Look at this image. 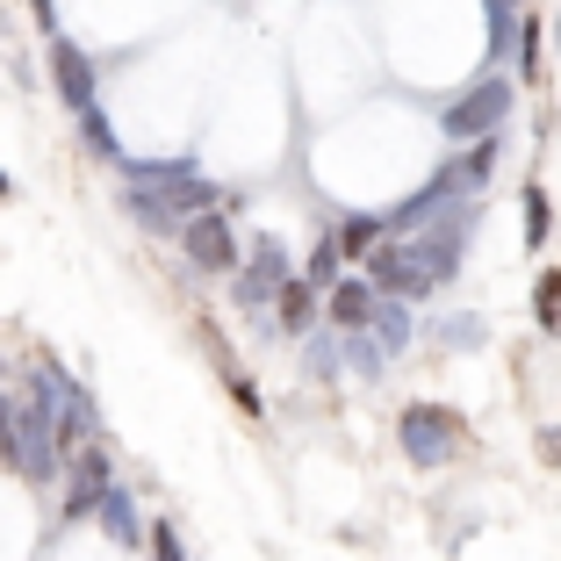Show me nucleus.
<instances>
[{
  "mask_svg": "<svg viewBox=\"0 0 561 561\" xmlns=\"http://www.w3.org/2000/svg\"><path fill=\"white\" fill-rule=\"evenodd\" d=\"M123 209H130L145 231H181L187 216H202V209H245V195H238V187H209L202 173H187V181H137L130 195H123Z\"/></svg>",
  "mask_w": 561,
  "mask_h": 561,
  "instance_id": "obj_1",
  "label": "nucleus"
},
{
  "mask_svg": "<svg viewBox=\"0 0 561 561\" xmlns=\"http://www.w3.org/2000/svg\"><path fill=\"white\" fill-rule=\"evenodd\" d=\"M540 72V22L518 15V80H533Z\"/></svg>",
  "mask_w": 561,
  "mask_h": 561,
  "instance_id": "obj_20",
  "label": "nucleus"
},
{
  "mask_svg": "<svg viewBox=\"0 0 561 561\" xmlns=\"http://www.w3.org/2000/svg\"><path fill=\"white\" fill-rule=\"evenodd\" d=\"M0 202H8V173H0Z\"/></svg>",
  "mask_w": 561,
  "mask_h": 561,
  "instance_id": "obj_27",
  "label": "nucleus"
},
{
  "mask_svg": "<svg viewBox=\"0 0 561 561\" xmlns=\"http://www.w3.org/2000/svg\"><path fill=\"white\" fill-rule=\"evenodd\" d=\"M381 238H389V224H381V216H346V231H339V252H346V260H367Z\"/></svg>",
  "mask_w": 561,
  "mask_h": 561,
  "instance_id": "obj_15",
  "label": "nucleus"
},
{
  "mask_svg": "<svg viewBox=\"0 0 561 561\" xmlns=\"http://www.w3.org/2000/svg\"><path fill=\"white\" fill-rule=\"evenodd\" d=\"M468 439V417L446 411V403H403L397 411V446L411 468H446Z\"/></svg>",
  "mask_w": 561,
  "mask_h": 561,
  "instance_id": "obj_2",
  "label": "nucleus"
},
{
  "mask_svg": "<svg viewBox=\"0 0 561 561\" xmlns=\"http://www.w3.org/2000/svg\"><path fill=\"white\" fill-rule=\"evenodd\" d=\"M181 252L195 274H238V260H245V245H238L231 231V209H202L181 224Z\"/></svg>",
  "mask_w": 561,
  "mask_h": 561,
  "instance_id": "obj_4",
  "label": "nucleus"
},
{
  "mask_svg": "<svg viewBox=\"0 0 561 561\" xmlns=\"http://www.w3.org/2000/svg\"><path fill=\"white\" fill-rule=\"evenodd\" d=\"M339 266H346V252H339V238H324V245L310 252V266H302V280H310V288H331Z\"/></svg>",
  "mask_w": 561,
  "mask_h": 561,
  "instance_id": "obj_18",
  "label": "nucleus"
},
{
  "mask_svg": "<svg viewBox=\"0 0 561 561\" xmlns=\"http://www.w3.org/2000/svg\"><path fill=\"white\" fill-rule=\"evenodd\" d=\"M496 151H504V145H496V130H490V137H468V151H461V159H446L439 173H432V187H439L446 202L476 195V187H482V181L496 173Z\"/></svg>",
  "mask_w": 561,
  "mask_h": 561,
  "instance_id": "obj_8",
  "label": "nucleus"
},
{
  "mask_svg": "<svg viewBox=\"0 0 561 561\" xmlns=\"http://www.w3.org/2000/svg\"><path fill=\"white\" fill-rule=\"evenodd\" d=\"M554 50H561V15H554Z\"/></svg>",
  "mask_w": 561,
  "mask_h": 561,
  "instance_id": "obj_26",
  "label": "nucleus"
},
{
  "mask_svg": "<svg viewBox=\"0 0 561 561\" xmlns=\"http://www.w3.org/2000/svg\"><path fill=\"white\" fill-rule=\"evenodd\" d=\"M360 266H367V280H375V296H425L432 288V274H425V260H417L411 238H381Z\"/></svg>",
  "mask_w": 561,
  "mask_h": 561,
  "instance_id": "obj_6",
  "label": "nucleus"
},
{
  "mask_svg": "<svg viewBox=\"0 0 561 561\" xmlns=\"http://www.w3.org/2000/svg\"><path fill=\"white\" fill-rule=\"evenodd\" d=\"M518 209H526V245L540 252V245H547V231H554V209H547V187H540V181H526V187H518Z\"/></svg>",
  "mask_w": 561,
  "mask_h": 561,
  "instance_id": "obj_14",
  "label": "nucleus"
},
{
  "mask_svg": "<svg viewBox=\"0 0 561 561\" xmlns=\"http://www.w3.org/2000/svg\"><path fill=\"white\" fill-rule=\"evenodd\" d=\"M375 302H381V296H375V280H331V288H324V324L353 339V331H367Z\"/></svg>",
  "mask_w": 561,
  "mask_h": 561,
  "instance_id": "obj_10",
  "label": "nucleus"
},
{
  "mask_svg": "<svg viewBox=\"0 0 561 561\" xmlns=\"http://www.w3.org/2000/svg\"><path fill=\"white\" fill-rule=\"evenodd\" d=\"M540 461H547V468H561V425H547V432H540Z\"/></svg>",
  "mask_w": 561,
  "mask_h": 561,
  "instance_id": "obj_24",
  "label": "nucleus"
},
{
  "mask_svg": "<svg viewBox=\"0 0 561 561\" xmlns=\"http://www.w3.org/2000/svg\"><path fill=\"white\" fill-rule=\"evenodd\" d=\"M280 280H296V266H288L280 238H252L245 260H238V296H245V302H274Z\"/></svg>",
  "mask_w": 561,
  "mask_h": 561,
  "instance_id": "obj_7",
  "label": "nucleus"
},
{
  "mask_svg": "<svg viewBox=\"0 0 561 561\" xmlns=\"http://www.w3.org/2000/svg\"><path fill=\"white\" fill-rule=\"evenodd\" d=\"M224 381H231V397H238V411H260V389H252V381L238 375L231 360H224Z\"/></svg>",
  "mask_w": 561,
  "mask_h": 561,
  "instance_id": "obj_22",
  "label": "nucleus"
},
{
  "mask_svg": "<svg viewBox=\"0 0 561 561\" xmlns=\"http://www.w3.org/2000/svg\"><path fill=\"white\" fill-rule=\"evenodd\" d=\"M512 101H518V87L504 80V72H482V80L468 87L461 101H446V108H439V130L454 137V145H468V137H490L496 123L512 116Z\"/></svg>",
  "mask_w": 561,
  "mask_h": 561,
  "instance_id": "obj_3",
  "label": "nucleus"
},
{
  "mask_svg": "<svg viewBox=\"0 0 561 561\" xmlns=\"http://www.w3.org/2000/svg\"><path fill=\"white\" fill-rule=\"evenodd\" d=\"M80 137H87V151H94V159L123 165V137L108 130V116H101V108H80Z\"/></svg>",
  "mask_w": 561,
  "mask_h": 561,
  "instance_id": "obj_16",
  "label": "nucleus"
},
{
  "mask_svg": "<svg viewBox=\"0 0 561 561\" xmlns=\"http://www.w3.org/2000/svg\"><path fill=\"white\" fill-rule=\"evenodd\" d=\"M533 317H540L547 339H561V266H547L540 288H533Z\"/></svg>",
  "mask_w": 561,
  "mask_h": 561,
  "instance_id": "obj_17",
  "label": "nucleus"
},
{
  "mask_svg": "<svg viewBox=\"0 0 561 561\" xmlns=\"http://www.w3.org/2000/svg\"><path fill=\"white\" fill-rule=\"evenodd\" d=\"M274 324H280V331H310V324H317V288H310L302 274L274 288Z\"/></svg>",
  "mask_w": 561,
  "mask_h": 561,
  "instance_id": "obj_11",
  "label": "nucleus"
},
{
  "mask_svg": "<svg viewBox=\"0 0 561 561\" xmlns=\"http://www.w3.org/2000/svg\"><path fill=\"white\" fill-rule=\"evenodd\" d=\"M490 8V58H504L512 50V22H518V0H482Z\"/></svg>",
  "mask_w": 561,
  "mask_h": 561,
  "instance_id": "obj_19",
  "label": "nucleus"
},
{
  "mask_svg": "<svg viewBox=\"0 0 561 561\" xmlns=\"http://www.w3.org/2000/svg\"><path fill=\"white\" fill-rule=\"evenodd\" d=\"M482 331H476V317H454V324H446V346H476Z\"/></svg>",
  "mask_w": 561,
  "mask_h": 561,
  "instance_id": "obj_23",
  "label": "nucleus"
},
{
  "mask_svg": "<svg viewBox=\"0 0 561 561\" xmlns=\"http://www.w3.org/2000/svg\"><path fill=\"white\" fill-rule=\"evenodd\" d=\"M0 381H8V367H0Z\"/></svg>",
  "mask_w": 561,
  "mask_h": 561,
  "instance_id": "obj_28",
  "label": "nucleus"
},
{
  "mask_svg": "<svg viewBox=\"0 0 561 561\" xmlns=\"http://www.w3.org/2000/svg\"><path fill=\"white\" fill-rule=\"evenodd\" d=\"M44 58H50V80H58V101H66L72 116L80 108H94V94H101V80H94V58H87L80 44H72L58 22L44 30Z\"/></svg>",
  "mask_w": 561,
  "mask_h": 561,
  "instance_id": "obj_5",
  "label": "nucleus"
},
{
  "mask_svg": "<svg viewBox=\"0 0 561 561\" xmlns=\"http://www.w3.org/2000/svg\"><path fill=\"white\" fill-rule=\"evenodd\" d=\"M101 490H108V446H72V490H66V518H94Z\"/></svg>",
  "mask_w": 561,
  "mask_h": 561,
  "instance_id": "obj_9",
  "label": "nucleus"
},
{
  "mask_svg": "<svg viewBox=\"0 0 561 561\" xmlns=\"http://www.w3.org/2000/svg\"><path fill=\"white\" fill-rule=\"evenodd\" d=\"M367 331L381 339V353H403V346L417 339V324H411V310H403V296H381L375 317H367Z\"/></svg>",
  "mask_w": 561,
  "mask_h": 561,
  "instance_id": "obj_12",
  "label": "nucleus"
},
{
  "mask_svg": "<svg viewBox=\"0 0 561 561\" xmlns=\"http://www.w3.org/2000/svg\"><path fill=\"white\" fill-rule=\"evenodd\" d=\"M94 518H101V526H108V533H116L123 547H137V540H145V526H137V504H130V490H116V482H108V490H101Z\"/></svg>",
  "mask_w": 561,
  "mask_h": 561,
  "instance_id": "obj_13",
  "label": "nucleus"
},
{
  "mask_svg": "<svg viewBox=\"0 0 561 561\" xmlns=\"http://www.w3.org/2000/svg\"><path fill=\"white\" fill-rule=\"evenodd\" d=\"M151 561H187V554H181V533H173V526H151Z\"/></svg>",
  "mask_w": 561,
  "mask_h": 561,
  "instance_id": "obj_21",
  "label": "nucleus"
},
{
  "mask_svg": "<svg viewBox=\"0 0 561 561\" xmlns=\"http://www.w3.org/2000/svg\"><path fill=\"white\" fill-rule=\"evenodd\" d=\"M36 15H44V30H50V22H58V15H50V0H36Z\"/></svg>",
  "mask_w": 561,
  "mask_h": 561,
  "instance_id": "obj_25",
  "label": "nucleus"
}]
</instances>
